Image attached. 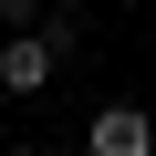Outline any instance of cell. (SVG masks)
I'll use <instances>...</instances> for the list:
<instances>
[{"label":"cell","mask_w":156,"mask_h":156,"mask_svg":"<svg viewBox=\"0 0 156 156\" xmlns=\"http://www.w3.org/2000/svg\"><path fill=\"white\" fill-rule=\"evenodd\" d=\"M73 62V11H52V21H21L11 42H0V94L11 104H31V94H52V73Z\"/></svg>","instance_id":"6da1fadb"},{"label":"cell","mask_w":156,"mask_h":156,"mask_svg":"<svg viewBox=\"0 0 156 156\" xmlns=\"http://www.w3.org/2000/svg\"><path fill=\"white\" fill-rule=\"evenodd\" d=\"M83 156H156V115L146 104H94V125H83Z\"/></svg>","instance_id":"7a4b0ae2"},{"label":"cell","mask_w":156,"mask_h":156,"mask_svg":"<svg viewBox=\"0 0 156 156\" xmlns=\"http://www.w3.org/2000/svg\"><path fill=\"white\" fill-rule=\"evenodd\" d=\"M0 21H42V0H0Z\"/></svg>","instance_id":"3957f363"},{"label":"cell","mask_w":156,"mask_h":156,"mask_svg":"<svg viewBox=\"0 0 156 156\" xmlns=\"http://www.w3.org/2000/svg\"><path fill=\"white\" fill-rule=\"evenodd\" d=\"M11 156H52V146H11Z\"/></svg>","instance_id":"277c9868"}]
</instances>
